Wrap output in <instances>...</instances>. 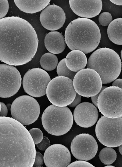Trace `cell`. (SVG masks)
Returning a JSON list of instances; mask_svg holds the SVG:
<instances>
[{"instance_id": "obj_1", "label": "cell", "mask_w": 122, "mask_h": 167, "mask_svg": "<svg viewBox=\"0 0 122 167\" xmlns=\"http://www.w3.org/2000/svg\"><path fill=\"white\" fill-rule=\"evenodd\" d=\"M36 33L26 20L12 16L0 20V59L7 64L20 66L30 61L38 47Z\"/></svg>"}, {"instance_id": "obj_2", "label": "cell", "mask_w": 122, "mask_h": 167, "mask_svg": "<svg viewBox=\"0 0 122 167\" xmlns=\"http://www.w3.org/2000/svg\"><path fill=\"white\" fill-rule=\"evenodd\" d=\"M35 144L29 132L20 122L0 117V167H33Z\"/></svg>"}, {"instance_id": "obj_3", "label": "cell", "mask_w": 122, "mask_h": 167, "mask_svg": "<svg viewBox=\"0 0 122 167\" xmlns=\"http://www.w3.org/2000/svg\"><path fill=\"white\" fill-rule=\"evenodd\" d=\"M65 42L71 50H80L89 53L98 46L101 33L97 24L88 18H78L67 27L65 33Z\"/></svg>"}, {"instance_id": "obj_4", "label": "cell", "mask_w": 122, "mask_h": 167, "mask_svg": "<svg viewBox=\"0 0 122 167\" xmlns=\"http://www.w3.org/2000/svg\"><path fill=\"white\" fill-rule=\"evenodd\" d=\"M118 54L109 48H99L93 53L87 63V68L92 69L99 75L102 84L109 83L117 79L121 70Z\"/></svg>"}, {"instance_id": "obj_5", "label": "cell", "mask_w": 122, "mask_h": 167, "mask_svg": "<svg viewBox=\"0 0 122 167\" xmlns=\"http://www.w3.org/2000/svg\"><path fill=\"white\" fill-rule=\"evenodd\" d=\"M73 120L72 114L68 107L53 104L45 109L41 117L45 129L49 133L56 136L67 133L72 126Z\"/></svg>"}, {"instance_id": "obj_6", "label": "cell", "mask_w": 122, "mask_h": 167, "mask_svg": "<svg viewBox=\"0 0 122 167\" xmlns=\"http://www.w3.org/2000/svg\"><path fill=\"white\" fill-rule=\"evenodd\" d=\"M48 99L53 104L59 107L69 105L74 100L77 94L73 81L64 76H58L51 80L47 87Z\"/></svg>"}, {"instance_id": "obj_7", "label": "cell", "mask_w": 122, "mask_h": 167, "mask_svg": "<svg viewBox=\"0 0 122 167\" xmlns=\"http://www.w3.org/2000/svg\"><path fill=\"white\" fill-rule=\"evenodd\" d=\"M95 132L99 141L107 147L122 144V116L114 118L102 116L96 124Z\"/></svg>"}, {"instance_id": "obj_8", "label": "cell", "mask_w": 122, "mask_h": 167, "mask_svg": "<svg viewBox=\"0 0 122 167\" xmlns=\"http://www.w3.org/2000/svg\"><path fill=\"white\" fill-rule=\"evenodd\" d=\"M10 110L13 118L23 125L34 122L40 113V106L37 101L27 95L16 98L12 104Z\"/></svg>"}, {"instance_id": "obj_9", "label": "cell", "mask_w": 122, "mask_h": 167, "mask_svg": "<svg viewBox=\"0 0 122 167\" xmlns=\"http://www.w3.org/2000/svg\"><path fill=\"white\" fill-rule=\"evenodd\" d=\"M97 104L100 112L106 117L122 116V89L113 86L106 87L99 94Z\"/></svg>"}, {"instance_id": "obj_10", "label": "cell", "mask_w": 122, "mask_h": 167, "mask_svg": "<svg viewBox=\"0 0 122 167\" xmlns=\"http://www.w3.org/2000/svg\"><path fill=\"white\" fill-rule=\"evenodd\" d=\"M73 81L77 93L86 97L97 94L102 87V83L99 75L95 71L90 68L84 69L78 71Z\"/></svg>"}, {"instance_id": "obj_11", "label": "cell", "mask_w": 122, "mask_h": 167, "mask_svg": "<svg viewBox=\"0 0 122 167\" xmlns=\"http://www.w3.org/2000/svg\"><path fill=\"white\" fill-rule=\"evenodd\" d=\"M50 81L49 75L45 71L40 68H33L24 74L23 87L29 95L39 97L46 94L47 86Z\"/></svg>"}, {"instance_id": "obj_12", "label": "cell", "mask_w": 122, "mask_h": 167, "mask_svg": "<svg viewBox=\"0 0 122 167\" xmlns=\"http://www.w3.org/2000/svg\"><path fill=\"white\" fill-rule=\"evenodd\" d=\"M0 97L8 98L16 94L22 82L21 75L14 67L5 64H0Z\"/></svg>"}, {"instance_id": "obj_13", "label": "cell", "mask_w": 122, "mask_h": 167, "mask_svg": "<svg viewBox=\"0 0 122 167\" xmlns=\"http://www.w3.org/2000/svg\"><path fill=\"white\" fill-rule=\"evenodd\" d=\"M97 142L94 138L88 133L76 136L70 145L71 153L76 159L87 161L93 158L98 151Z\"/></svg>"}, {"instance_id": "obj_14", "label": "cell", "mask_w": 122, "mask_h": 167, "mask_svg": "<svg viewBox=\"0 0 122 167\" xmlns=\"http://www.w3.org/2000/svg\"><path fill=\"white\" fill-rule=\"evenodd\" d=\"M43 158L46 167H67L71 160L69 150L65 146L59 144L49 147L45 150Z\"/></svg>"}, {"instance_id": "obj_15", "label": "cell", "mask_w": 122, "mask_h": 167, "mask_svg": "<svg viewBox=\"0 0 122 167\" xmlns=\"http://www.w3.org/2000/svg\"><path fill=\"white\" fill-rule=\"evenodd\" d=\"M40 19L44 27L48 30L55 31L63 26L66 17L63 9L53 4L48 6L41 11Z\"/></svg>"}, {"instance_id": "obj_16", "label": "cell", "mask_w": 122, "mask_h": 167, "mask_svg": "<svg viewBox=\"0 0 122 167\" xmlns=\"http://www.w3.org/2000/svg\"><path fill=\"white\" fill-rule=\"evenodd\" d=\"M74 118L76 123L83 128H89L95 125L98 118L96 107L87 102L80 103L74 111Z\"/></svg>"}, {"instance_id": "obj_17", "label": "cell", "mask_w": 122, "mask_h": 167, "mask_svg": "<svg viewBox=\"0 0 122 167\" xmlns=\"http://www.w3.org/2000/svg\"><path fill=\"white\" fill-rule=\"evenodd\" d=\"M69 2L73 12L77 16L84 18H91L97 16L102 8L101 0H70Z\"/></svg>"}, {"instance_id": "obj_18", "label": "cell", "mask_w": 122, "mask_h": 167, "mask_svg": "<svg viewBox=\"0 0 122 167\" xmlns=\"http://www.w3.org/2000/svg\"><path fill=\"white\" fill-rule=\"evenodd\" d=\"M45 45L47 50L54 54L62 53L66 47L65 38L63 35L57 31L48 33L44 40Z\"/></svg>"}, {"instance_id": "obj_19", "label": "cell", "mask_w": 122, "mask_h": 167, "mask_svg": "<svg viewBox=\"0 0 122 167\" xmlns=\"http://www.w3.org/2000/svg\"><path fill=\"white\" fill-rule=\"evenodd\" d=\"M82 52L77 50H72L66 56L65 62L71 71L78 72L83 69L87 64L86 56Z\"/></svg>"}, {"instance_id": "obj_20", "label": "cell", "mask_w": 122, "mask_h": 167, "mask_svg": "<svg viewBox=\"0 0 122 167\" xmlns=\"http://www.w3.org/2000/svg\"><path fill=\"white\" fill-rule=\"evenodd\" d=\"M50 0H14L18 8L21 11L28 13L38 12L45 8Z\"/></svg>"}, {"instance_id": "obj_21", "label": "cell", "mask_w": 122, "mask_h": 167, "mask_svg": "<svg viewBox=\"0 0 122 167\" xmlns=\"http://www.w3.org/2000/svg\"><path fill=\"white\" fill-rule=\"evenodd\" d=\"M107 32L112 42L116 45H122V18L112 20L108 25Z\"/></svg>"}, {"instance_id": "obj_22", "label": "cell", "mask_w": 122, "mask_h": 167, "mask_svg": "<svg viewBox=\"0 0 122 167\" xmlns=\"http://www.w3.org/2000/svg\"><path fill=\"white\" fill-rule=\"evenodd\" d=\"M40 63L43 69L47 71H51L56 67L58 63V59L55 55L47 53L42 56Z\"/></svg>"}, {"instance_id": "obj_23", "label": "cell", "mask_w": 122, "mask_h": 167, "mask_svg": "<svg viewBox=\"0 0 122 167\" xmlns=\"http://www.w3.org/2000/svg\"><path fill=\"white\" fill-rule=\"evenodd\" d=\"M101 162L105 165H110L113 163L117 158V153L112 148L107 147L101 150L99 154Z\"/></svg>"}, {"instance_id": "obj_24", "label": "cell", "mask_w": 122, "mask_h": 167, "mask_svg": "<svg viewBox=\"0 0 122 167\" xmlns=\"http://www.w3.org/2000/svg\"><path fill=\"white\" fill-rule=\"evenodd\" d=\"M57 72L58 76L67 77L73 81L77 72L70 70L67 67L65 62V58L61 60L57 67Z\"/></svg>"}, {"instance_id": "obj_25", "label": "cell", "mask_w": 122, "mask_h": 167, "mask_svg": "<svg viewBox=\"0 0 122 167\" xmlns=\"http://www.w3.org/2000/svg\"><path fill=\"white\" fill-rule=\"evenodd\" d=\"M35 144L40 143L43 138V134L41 131L38 128H33L29 131Z\"/></svg>"}, {"instance_id": "obj_26", "label": "cell", "mask_w": 122, "mask_h": 167, "mask_svg": "<svg viewBox=\"0 0 122 167\" xmlns=\"http://www.w3.org/2000/svg\"><path fill=\"white\" fill-rule=\"evenodd\" d=\"M112 15L108 12L102 13L99 17V21L100 24L105 26L109 25L112 21Z\"/></svg>"}, {"instance_id": "obj_27", "label": "cell", "mask_w": 122, "mask_h": 167, "mask_svg": "<svg viewBox=\"0 0 122 167\" xmlns=\"http://www.w3.org/2000/svg\"><path fill=\"white\" fill-rule=\"evenodd\" d=\"M0 19L4 18L7 14L9 8L8 1L7 0H0Z\"/></svg>"}, {"instance_id": "obj_28", "label": "cell", "mask_w": 122, "mask_h": 167, "mask_svg": "<svg viewBox=\"0 0 122 167\" xmlns=\"http://www.w3.org/2000/svg\"><path fill=\"white\" fill-rule=\"evenodd\" d=\"M50 146V142L48 138L44 136L42 140L37 144L38 148L41 151L45 150Z\"/></svg>"}, {"instance_id": "obj_29", "label": "cell", "mask_w": 122, "mask_h": 167, "mask_svg": "<svg viewBox=\"0 0 122 167\" xmlns=\"http://www.w3.org/2000/svg\"><path fill=\"white\" fill-rule=\"evenodd\" d=\"M67 167H94V166L85 161L80 160L72 162Z\"/></svg>"}, {"instance_id": "obj_30", "label": "cell", "mask_w": 122, "mask_h": 167, "mask_svg": "<svg viewBox=\"0 0 122 167\" xmlns=\"http://www.w3.org/2000/svg\"><path fill=\"white\" fill-rule=\"evenodd\" d=\"M44 161L42 155L39 152L36 151L35 159L33 167L42 166L43 164Z\"/></svg>"}, {"instance_id": "obj_31", "label": "cell", "mask_w": 122, "mask_h": 167, "mask_svg": "<svg viewBox=\"0 0 122 167\" xmlns=\"http://www.w3.org/2000/svg\"><path fill=\"white\" fill-rule=\"evenodd\" d=\"M81 95L77 93L74 100L69 105V106L72 107L77 106L81 102Z\"/></svg>"}, {"instance_id": "obj_32", "label": "cell", "mask_w": 122, "mask_h": 167, "mask_svg": "<svg viewBox=\"0 0 122 167\" xmlns=\"http://www.w3.org/2000/svg\"><path fill=\"white\" fill-rule=\"evenodd\" d=\"M0 117H6L8 114V108L5 104L0 102Z\"/></svg>"}, {"instance_id": "obj_33", "label": "cell", "mask_w": 122, "mask_h": 167, "mask_svg": "<svg viewBox=\"0 0 122 167\" xmlns=\"http://www.w3.org/2000/svg\"><path fill=\"white\" fill-rule=\"evenodd\" d=\"M106 87H107L106 86H102L100 91L99 93H98L96 95H95L91 97V100L93 103L94 104V105L95 106H96L97 107V100H98V97L99 96V94H100L101 91H102L103 89H104L106 88Z\"/></svg>"}, {"instance_id": "obj_34", "label": "cell", "mask_w": 122, "mask_h": 167, "mask_svg": "<svg viewBox=\"0 0 122 167\" xmlns=\"http://www.w3.org/2000/svg\"><path fill=\"white\" fill-rule=\"evenodd\" d=\"M112 86H117L122 89V79L119 78L115 79L112 83Z\"/></svg>"}, {"instance_id": "obj_35", "label": "cell", "mask_w": 122, "mask_h": 167, "mask_svg": "<svg viewBox=\"0 0 122 167\" xmlns=\"http://www.w3.org/2000/svg\"><path fill=\"white\" fill-rule=\"evenodd\" d=\"M113 3L117 5H122V0H110Z\"/></svg>"}, {"instance_id": "obj_36", "label": "cell", "mask_w": 122, "mask_h": 167, "mask_svg": "<svg viewBox=\"0 0 122 167\" xmlns=\"http://www.w3.org/2000/svg\"><path fill=\"white\" fill-rule=\"evenodd\" d=\"M118 149L120 153L122 155V144L119 146Z\"/></svg>"}, {"instance_id": "obj_37", "label": "cell", "mask_w": 122, "mask_h": 167, "mask_svg": "<svg viewBox=\"0 0 122 167\" xmlns=\"http://www.w3.org/2000/svg\"><path fill=\"white\" fill-rule=\"evenodd\" d=\"M11 105L12 104L9 103H8L7 104L6 106L7 107L8 109H9V110L10 109H11Z\"/></svg>"}, {"instance_id": "obj_38", "label": "cell", "mask_w": 122, "mask_h": 167, "mask_svg": "<svg viewBox=\"0 0 122 167\" xmlns=\"http://www.w3.org/2000/svg\"><path fill=\"white\" fill-rule=\"evenodd\" d=\"M105 167H114V166H112V165H107L106 166H105Z\"/></svg>"}, {"instance_id": "obj_39", "label": "cell", "mask_w": 122, "mask_h": 167, "mask_svg": "<svg viewBox=\"0 0 122 167\" xmlns=\"http://www.w3.org/2000/svg\"><path fill=\"white\" fill-rule=\"evenodd\" d=\"M121 60H122V49L121 52Z\"/></svg>"}]
</instances>
